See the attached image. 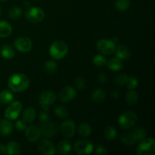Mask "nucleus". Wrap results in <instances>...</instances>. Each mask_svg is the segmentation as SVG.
Here are the masks:
<instances>
[{
  "mask_svg": "<svg viewBox=\"0 0 155 155\" xmlns=\"http://www.w3.org/2000/svg\"><path fill=\"white\" fill-rule=\"evenodd\" d=\"M30 85V79L24 74H15L9 77L8 86L12 92H21L26 90Z\"/></svg>",
  "mask_w": 155,
  "mask_h": 155,
  "instance_id": "obj_1",
  "label": "nucleus"
},
{
  "mask_svg": "<svg viewBox=\"0 0 155 155\" xmlns=\"http://www.w3.org/2000/svg\"><path fill=\"white\" fill-rule=\"evenodd\" d=\"M68 52V45L62 40L53 42L49 48V54L54 60H61L67 55Z\"/></svg>",
  "mask_w": 155,
  "mask_h": 155,
  "instance_id": "obj_2",
  "label": "nucleus"
},
{
  "mask_svg": "<svg viewBox=\"0 0 155 155\" xmlns=\"http://www.w3.org/2000/svg\"><path fill=\"white\" fill-rule=\"evenodd\" d=\"M136 152L139 155H154L155 154V141L153 138L142 139L137 146Z\"/></svg>",
  "mask_w": 155,
  "mask_h": 155,
  "instance_id": "obj_3",
  "label": "nucleus"
},
{
  "mask_svg": "<svg viewBox=\"0 0 155 155\" xmlns=\"http://www.w3.org/2000/svg\"><path fill=\"white\" fill-rule=\"evenodd\" d=\"M138 120V116L134 111L128 110L124 113H123L118 119V123L120 126L121 128L124 130H128V129L133 127L136 124Z\"/></svg>",
  "mask_w": 155,
  "mask_h": 155,
  "instance_id": "obj_4",
  "label": "nucleus"
},
{
  "mask_svg": "<svg viewBox=\"0 0 155 155\" xmlns=\"http://www.w3.org/2000/svg\"><path fill=\"white\" fill-rule=\"evenodd\" d=\"M22 108L23 104L21 101H12L9 104L8 107L5 110V117L8 119L9 120H15L18 119L22 111Z\"/></svg>",
  "mask_w": 155,
  "mask_h": 155,
  "instance_id": "obj_5",
  "label": "nucleus"
},
{
  "mask_svg": "<svg viewBox=\"0 0 155 155\" xmlns=\"http://www.w3.org/2000/svg\"><path fill=\"white\" fill-rule=\"evenodd\" d=\"M96 48L101 54L110 55L114 53L116 44L113 40L107 39H101L96 43Z\"/></svg>",
  "mask_w": 155,
  "mask_h": 155,
  "instance_id": "obj_6",
  "label": "nucleus"
},
{
  "mask_svg": "<svg viewBox=\"0 0 155 155\" xmlns=\"http://www.w3.org/2000/svg\"><path fill=\"white\" fill-rule=\"evenodd\" d=\"M45 18L43 9L39 7H32L26 12V18L32 24L40 23Z\"/></svg>",
  "mask_w": 155,
  "mask_h": 155,
  "instance_id": "obj_7",
  "label": "nucleus"
},
{
  "mask_svg": "<svg viewBox=\"0 0 155 155\" xmlns=\"http://www.w3.org/2000/svg\"><path fill=\"white\" fill-rule=\"evenodd\" d=\"M56 98H57V95L55 92L52 91H45L39 95V104L43 108V110H48V107L52 105L56 101Z\"/></svg>",
  "mask_w": 155,
  "mask_h": 155,
  "instance_id": "obj_8",
  "label": "nucleus"
},
{
  "mask_svg": "<svg viewBox=\"0 0 155 155\" xmlns=\"http://www.w3.org/2000/svg\"><path fill=\"white\" fill-rule=\"evenodd\" d=\"M74 149L77 154L80 155H87L93 151L94 146L91 142L88 140H78L74 145Z\"/></svg>",
  "mask_w": 155,
  "mask_h": 155,
  "instance_id": "obj_9",
  "label": "nucleus"
},
{
  "mask_svg": "<svg viewBox=\"0 0 155 155\" xmlns=\"http://www.w3.org/2000/svg\"><path fill=\"white\" fill-rule=\"evenodd\" d=\"M14 46L20 52L26 53L32 49L33 43L30 38L23 36V37H19L15 39L14 42Z\"/></svg>",
  "mask_w": 155,
  "mask_h": 155,
  "instance_id": "obj_10",
  "label": "nucleus"
},
{
  "mask_svg": "<svg viewBox=\"0 0 155 155\" xmlns=\"http://www.w3.org/2000/svg\"><path fill=\"white\" fill-rule=\"evenodd\" d=\"M60 132L64 137L72 138L76 133V125L71 120H67L61 124L60 127Z\"/></svg>",
  "mask_w": 155,
  "mask_h": 155,
  "instance_id": "obj_11",
  "label": "nucleus"
},
{
  "mask_svg": "<svg viewBox=\"0 0 155 155\" xmlns=\"http://www.w3.org/2000/svg\"><path fill=\"white\" fill-rule=\"evenodd\" d=\"M77 95V92L74 87L67 86L61 90L59 93V99L63 103H68L74 100Z\"/></svg>",
  "mask_w": 155,
  "mask_h": 155,
  "instance_id": "obj_12",
  "label": "nucleus"
},
{
  "mask_svg": "<svg viewBox=\"0 0 155 155\" xmlns=\"http://www.w3.org/2000/svg\"><path fill=\"white\" fill-rule=\"evenodd\" d=\"M39 128H40L41 130V134L43 135L45 137L48 138H51L54 136L57 133L58 130V127L56 123L49 122V121L42 123Z\"/></svg>",
  "mask_w": 155,
  "mask_h": 155,
  "instance_id": "obj_13",
  "label": "nucleus"
},
{
  "mask_svg": "<svg viewBox=\"0 0 155 155\" xmlns=\"http://www.w3.org/2000/svg\"><path fill=\"white\" fill-rule=\"evenodd\" d=\"M38 150L42 154L54 155L56 154V148L51 141L43 139L38 145Z\"/></svg>",
  "mask_w": 155,
  "mask_h": 155,
  "instance_id": "obj_14",
  "label": "nucleus"
},
{
  "mask_svg": "<svg viewBox=\"0 0 155 155\" xmlns=\"http://www.w3.org/2000/svg\"><path fill=\"white\" fill-rule=\"evenodd\" d=\"M25 136L30 142H36L40 138L41 130L39 127L36 125H31L27 127L25 130Z\"/></svg>",
  "mask_w": 155,
  "mask_h": 155,
  "instance_id": "obj_15",
  "label": "nucleus"
},
{
  "mask_svg": "<svg viewBox=\"0 0 155 155\" xmlns=\"http://www.w3.org/2000/svg\"><path fill=\"white\" fill-rule=\"evenodd\" d=\"M14 127L12 123L8 119H5L1 120L0 123V133L3 136H8L12 134L13 132Z\"/></svg>",
  "mask_w": 155,
  "mask_h": 155,
  "instance_id": "obj_16",
  "label": "nucleus"
},
{
  "mask_svg": "<svg viewBox=\"0 0 155 155\" xmlns=\"http://www.w3.org/2000/svg\"><path fill=\"white\" fill-rule=\"evenodd\" d=\"M106 64H107V68H108L110 71H115V72L120 71L123 68V66H124V65H123L122 60L120 59L119 58L117 57V56L116 57L111 58L109 59L108 61H107Z\"/></svg>",
  "mask_w": 155,
  "mask_h": 155,
  "instance_id": "obj_17",
  "label": "nucleus"
},
{
  "mask_svg": "<svg viewBox=\"0 0 155 155\" xmlns=\"http://www.w3.org/2000/svg\"><path fill=\"white\" fill-rule=\"evenodd\" d=\"M12 32V27L8 21H0V38H5L10 36Z\"/></svg>",
  "mask_w": 155,
  "mask_h": 155,
  "instance_id": "obj_18",
  "label": "nucleus"
},
{
  "mask_svg": "<svg viewBox=\"0 0 155 155\" xmlns=\"http://www.w3.org/2000/svg\"><path fill=\"white\" fill-rule=\"evenodd\" d=\"M107 96V92L102 88H98L94 90L91 95L92 100L95 102H101Z\"/></svg>",
  "mask_w": 155,
  "mask_h": 155,
  "instance_id": "obj_19",
  "label": "nucleus"
},
{
  "mask_svg": "<svg viewBox=\"0 0 155 155\" xmlns=\"http://www.w3.org/2000/svg\"><path fill=\"white\" fill-rule=\"evenodd\" d=\"M71 148H72V145H71V142H70L69 141L63 140L61 141V142L58 144L56 151H58V152L60 154L65 155L69 154V153L71 152Z\"/></svg>",
  "mask_w": 155,
  "mask_h": 155,
  "instance_id": "obj_20",
  "label": "nucleus"
},
{
  "mask_svg": "<svg viewBox=\"0 0 155 155\" xmlns=\"http://www.w3.org/2000/svg\"><path fill=\"white\" fill-rule=\"evenodd\" d=\"M0 54L2 57L7 60L12 59L15 55V51L12 46L8 45H4L0 48Z\"/></svg>",
  "mask_w": 155,
  "mask_h": 155,
  "instance_id": "obj_21",
  "label": "nucleus"
},
{
  "mask_svg": "<svg viewBox=\"0 0 155 155\" xmlns=\"http://www.w3.org/2000/svg\"><path fill=\"white\" fill-rule=\"evenodd\" d=\"M114 52L117 57L119 58L121 60H127L130 56V50L127 46L124 45H120L118 47H116Z\"/></svg>",
  "mask_w": 155,
  "mask_h": 155,
  "instance_id": "obj_22",
  "label": "nucleus"
},
{
  "mask_svg": "<svg viewBox=\"0 0 155 155\" xmlns=\"http://www.w3.org/2000/svg\"><path fill=\"white\" fill-rule=\"evenodd\" d=\"M36 110L33 107H27L24 110L22 114V119L27 123H32L36 119Z\"/></svg>",
  "mask_w": 155,
  "mask_h": 155,
  "instance_id": "obj_23",
  "label": "nucleus"
},
{
  "mask_svg": "<svg viewBox=\"0 0 155 155\" xmlns=\"http://www.w3.org/2000/svg\"><path fill=\"white\" fill-rule=\"evenodd\" d=\"M6 153L9 155H19L21 154L20 146L15 141L9 142L6 145Z\"/></svg>",
  "mask_w": 155,
  "mask_h": 155,
  "instance_id": "obj_24",
  "label": "nucleus"
},
{
  "mask_svg": "<svg viewBox=\"0 0 155 155\" xmlns=\"http://www.w3.org/2000/svg\"><path fill=\"white\" fill-rule=\"evenodd\" d=\"M77 131H78L79 135L81 137L86 138L92 133V128H91L90 125L87 123H82L81 124L79 125Z\"/></svg>",
  "mask_w": 155,
  "mask_h": 155,
  "instance_id": "obj_25",
  "label": "nucleus"
},
{
  "mask_svg": "<svg viewBox=\"0 0 155 155\" xmlns=\"http://www.w3.org/2000/svg\"><path fill=\"white\" fill-rule=\"evenodd\" d=\"M14 100V95L8 90H3L0 92V103L3 104H10Z\"/></svg>",
  "mask_w": 155,
  "mask_h": 155,
  "instance_id": "obj_26",
  "label": "nucleus"
},
{
  "mask_svg": "<svg viewBox=\"0 0 155 155\" xmlns=\"http://www.w3.org/2000/svg\"><path fill=\"white\" fill-rule=\"evenodd\" d=\"M126 101L130 105H133V104H136L139 100V95H138L137 92L134 91L133 89H130L126 95Z\"/></svg>",
  "mask_w": 155,
  "mask_h": 155,
  "instance_id": "obj_27",
  "label": "nucleus"
},
{
  "mask_svg": "<svg viewBox=\"0 0 155 155\" xmlns=\"http://www.w3.org/2000/svg\"><path fill=\"white\" fill-rule=\"evenodd\" d=\"M120 141L124 145H128V146L133 145L136 142V139L133 136V133H127L123 134L120 137Z\"/></svg>",
  "mask_w": 155,
  "mask_h": 155,
  "instance_id": "obj_28",
  "label": "nucleus"
},
{
  "mask_svg": "<svg viewBox=\"0 0 155 155\" xmlns=\"http://www.w3.org/2000/svg\"><path fill=\"white\" fill-rule=\"evenodd\" d=\"M104 137H105V139H107V140H114V139H116L117 136V133L116 129H115L114 127H112V126H107V127L104 129Z\"/></svg>",
  "mask_w": 155,
  "mask_h": 155,
  "instance_id": "obj_29",
  "label": "nucleus"
},
{
  "mask_svg": "<svg viewBox=\"0 0 155 155\" xmlns=\"http://www.w3.org/2000/svg\"><path fill=\"white\" fill-rule=\"evenodd\" d=\"M133 134L136 138V141H141L142 139H145L147 136V130L144 127H138L133 130Z\"/></svg>",
  "mask_w": 155,
  "mask_h": 155,
  "instance_id": "obj_30",
  "label": "nucleus"
},
{
  "mask_svg": "<svg viewBox=\"0 0 155 155\" xmlns=\"http://www.w3.org/2000/svg\"><path fill=\"white\" fill-rule=\"evenodd\" d=\"M130 5V0H117L115 2V8L120 12H124L127 10Z\"/></svg>",
  "mask_w": 155,
  "mask_h": 155,
  "instance_id": "obj_31",
  "label": "nucleus"
},
{
  "mask_svg": "<svg viewBox=\"0 0 155 155\" xmlns=\"http://www.w3.org/2000/svg\"><path fill=\"white\" fill-rule=\"evenodd\" d=\"M54 114L58 117L61 118V119H64V118L68 117V115H69V112H68V109L64 107V106H57L54 108Z\"/></svg>",
  "mask_w": 155,
  "mask_h": 155,
  "instance_id": "obj_32",
  "label": "nucleus"
},
{
  "mask_svg": "<svg viewBox=\"0 0 155 155\" xmlns=\"http://www.w3.org/2000/svg\"><path fill=\"white\" fill-rule=\"evenodd\" d=\"M58 69V64L54 61L49 60L45 62V70L48 74H54L56 72Z\"/></svg>",
  "mask_w": 155,
  "mask_h": 155,
  "instance_id": "obj_33",
  "label": "nucleus"
},
{
  "mask_svg": "<svg viewBox=\"0 0 155 155\" xmlns=\"http://www.w3.org/2000/svg\"><path fill=\"white\" fill-rule=\"evenodd\" d=\"M92 61H93V64L97 67H104V65H106V63H107V59L105 58L104 55L102 54H96L93 57V59H92Z\"/></svg>",
  "mask_w": 155,
  "mask_h": 155,
  "instance_id": "obj_34",
  "label": "nucleus"
},
{
  "mask_svg": "<svg viewBox=\"0 0 155 155\" xmlns=\"http://www.w3.org/2000/svg\"><path fill=\"white\" fill-rule=\"evenodd\" d=\"M21 13H22V10L21 8L14 7L10 9L8 12V15L12 20H18V18H21Z\"/></svg>",
  "mask_w": 155,
  "mask_h": 155,
  "instance_id": "obj_35",
  "label": "nucleus"
},
{
  "mask_svg": "<svg viewBox=\"0 0 155 155\" xmlns=\"http://www.w3.org/2000/svg\"><path fill=\"white\" fill-rule=\"evenodd\" d=\"M128 76L125 74H120L117 76L114 79V83L117 86H124L128 80Z\"/></svg>",
  "mask_w": 155,
  "mask_h": 155,
  "instance_id": "obj_36",
  "label": "nucleus"
},
{
  "mask_svg": "<svg viewBox=\"0 0 155 155\" xmlns=\"http://www.w3.org/2000/svg\"><path fill=\"white\" fill-rule=\"evenodd\" d=\"M138 84H139V81H138L137 79L134 77H128V80H127V87L128 88V89H134L137 87Z\"/></svg>",
  "mask_w": 155,
  "mask_h": 155,
  "instance_id": "obj_37",
  "label": "nucleus"
},
{
  "mask_svg": "<svg viewBox=\"0 0 155 155\" xmlns=\"http://www.w3.org/2000/svg\"><path fill=\"white\" fill-rule=\"evenodd\" d=\"M27 123L24 121L23 119H18L15 122V127L18 131H24L27 127Z\"/></svg>",
  "mask_w": 155,
  "mask_h": 155,
  "instance_id": "obj_38",
  "label": "nucleus"
},
{
  "mask_svg": "<svg viewBox=\"0 0 155 155\" xmlns=\"http://www.w3.org/2000/svg\"><path fill=\"white\" fill-rule=\"evenodd\" d=\"M74 84H75L76 88H77L79 90H82L86 86V80L83 77H78L74 81Z\"/></svg>",
  "mask_w": 155,
  "mask_h": 155,
  "instance_id": "obj_39",
  "label": "nucleus"
},
{
  "mask_svg": "<svg viewBox=\"0 0 155 155\" xmlns=\"http://www.w3.org/2000/svg\"><path fill=\"white\" fill-rule=\"evenodd\" d=\"M39 119L42 123L48 122L50 120V116L48 113V110H43L39 114Z\"/></svg>",
  "mask_w": 155,
  "mask_h": 155,
  "instance_id": "obj_40",
  "label": "nucleus"
},
{
  "mask_svg": "<svg viewBox=\"0 0 155 155\" xmlns=\"http://www.w3.org/2000/svg\"><path fill=\"white\" fill-rule=\"evenodd\" d=\"M95 151H96L97 154L100 155H105L107 154V148L104 145H98L95 149Z\"/></svg>",
  "mask_w": 155,
  "mask_h": 155,
  "instance_id": "obj_41",
  "label": "nucleus"
},
{
  "mask_svg": "<svg viewBox=\"0 0 155 155\" xmlns=\"http://www.w3.org/2000/svg\"><path fill=\"white\" fill-rule=\"evenodd\" d=\"M107 80V77L105 74L104 73H101L98 76V81L100 82V83H105L106 81Z\"/></svg>",
  "mask_w": 155,
  "mask_h": 155,
  "instance_id": "obj_42",
  "label": "nucleus"
},
{
  "mask_svg": "<svg viewBox=\"0 0 155 155\" xmlns=\"http://www.w3.org/2000/svg\"><path fill=\"white\" fill-rule=\"evenodd\" d=\"M119 91L117 90V89H114V90L112 91L111 94H112V97H114V98H117L118 96H119Z\"/></svg>",
  "mask_w": 155,
  "mask_h": 155,
  "instance_id": "obj_43",
  "label": "nucleus"
},
{
  "mask_svg": "<svg viewBox=\"0 0 155 155\" xmlns=\"http://www.w3.org/2000/svg\"><path fill=\"white\" fill-rule=\"evenodd\" d=\"M0 153H6V146L4 145H0Z\"/></svg>",
  "mask_w": 155,
  "mask_h": 155,
  "instance_id": "obj_44",
  "label": "nucleus"
},
{
  "mask_svg": "<svg viewBox=\"0 0 155 155\" xmlns=\"http://www.w3.org/2000/svg\"><path fill=\"white\" fill-rule=\"evenodd\" d=\"M0 1H1V2H5V1H7V0H0Z\"/></svg>",
  "mask_w": 155,
  "mask_h": 155,
  "instance_id": "obj_45",
  "label": "nucleus"
},
{
  "mask_svg": "<svg viewBox=\"0 0 155 155\" xmlns=\"http://www.w3.org/2000/svg\"><path fill=\"white\" fill-rule=\"evenodd\" d=\"M0 15H1V8H0Z\"/></svg>",
  "mask_w": 155,
  "mask_h": 155,
  "instance_id": "obj_46",
  "label": "nucleus"
},
{
  "mask_svg": "<svg viewBox=\"0 0 155 155\" xmlns=\"http://www.w3.org/2000/svg\"><path fill=\"white\" fill-rule=\"evenodd\" d=\"M0 123H1V120H0Z\"/></svg>",
  "mask_w": 155,
  "mask_h": 155,
  "instance_id": "obj_47",
  "label": "nucleus"
}]
</instances>
